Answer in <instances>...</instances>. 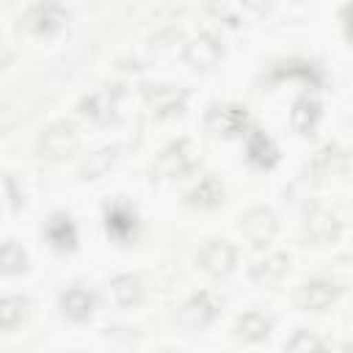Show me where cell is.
Returning a JSON list of instances; mask_svg holds the SVG:
<instances>
[{
	"label": "cell",
	"mask_w": 353,
	"mask_h": 353,
	"mask_svg": "<svg viewBox=\"0 0 353 353\" xmlns=\"http://www.w3.org/2000/svg\"><path fill=\"white\" fill-rule=\"evenodd\" d=\"M102 226L116 245H132L141 234V215L124 196H116L102 204Z\"/></svg>",
	"instance_id": "cell-1"
},
{
	"label": "cell",
	"mask_w": 353,
	"mask_h": 353,
	"mask_svg": "<svg viewBox=\"0 0 353 353\" xmlns=\"http://www.w3.org/2000/svg\"><path fill=\"white\" fill-rule=\"evenodd\" d=\"M196 165H199V152H196L193 141L190 138H176L157 154L152 174L157 179H179V176H188Z\"/></svg>",
	"instance_id": "cell-2"
},
{
	"label": "cell",
	"mask_w": 353,
	"mask_h": 353,
	"mask_svg": "<svg viewBox=\"0 0 353 353\" xmlns=\"http://www.w3.org/2000/svg\"><path fill=\"white\" fill-rule=\"evenodd\" d=\"M218 314H221V301L210 290H199L179 306L176 320L185 331H204L215 323Z\"/></svg>",
	"instance_id": "cell-3"
},
{
	"label": "cell",
	"mask_w": 353,
	"mask_h": 353,
	"mask_svg": "<svg viewBox=\"0 0 353 353\" xmlns=\"http://www.w3.org/2000/svg\"><path fill=\"white\" fill-rule=\"evenodd\" d=\"M41 234H44L47 245H50L55 254H74L77 245H80L77 223H74V218H72L66 210L50 212L47 221H44V226H41Z\"/></svg>",
	"instance_id": "cell-4"
},
{
	"label": "cell",
	"mask_w": 353,
	"mask_h": 353,
	"mask_svg": "<svg viewBox=\"0 0 353 353\" xmlns=\"http://www.w3.org/2000/svg\"><path fill=\"white\" fill-rule=\"evenodd\" d=\"M77 141H80L77 127L66 119H58L41 130V135L36 141V152L41 157H61V154H69L77 146Z\"/></svg>",
	"instance_id": "cell-5"
},
{
	"label": "cell",
	"mask_w": 353,
	"mask_h": 353,
	"mask_svg": "<svg viewBox=\"0 0 353 353\" xmlns=\"http://www.w3.org/2000/svg\"><path fill=\"white\" fill-rule=\"evenodd\" d=\"M237 259H240V254L229 240H207L204 248L199 251L201 270L215 276V279H226L229 273H234Z\"/></svg>",
	"instance_id": "cell-6"
},
{
	"label": "cell",
	"mask_w": 353,
	"mask_h": 353,
	"mask_svg": "<svg viewBox=\"0 0 353 353\" xmlns=\"http://www.w3.org/2000/svg\"><path fill=\"white\" fill-rule=\"evenodd\" d=\"M121 97H124V88H121V85H102V88L85 94V97L80 99L77 110H80L85 119H91V121H97V124H105V121H110L113 113L119 110Z\"/></svg>",
	"instance_id": "cell-7"
},
{
	"label": "cell",
	"mask_w": 353,
	"mask_h": 353,
	"mask_svg": "<svg viewBox=\"0 0 353 353\" xmlns=\"http://www.w3.org/2000/svg\"><path fill=\"white\" fill-rule=\"evenodd\" d=\"M240 232L251 245H268L279 232V218L270 207H251L240 215Z\"/></svg>",
	"instance_id": "cell-8"
},
{
	"label": "cell",
	"mask_w": 353,
	"mask_h": 353,
	"mask_svg": "<svg viewBox=\"0 0 353 353\" xmlns=\"http://www.w3.org/2000/svg\"><path fill=\"white\" fill-rule=\"evenodd\" d=\"M320 119H323V102L314 91H301L292 102V110H290V127L292 132L298 135H314L317 127H320Z\"/></svg>",
	"instance_id": "cell-9"
},
{
	"label": "cell",
	"mask_w": 353,
	"mask_h": 353,
	"mask_svg": "<svg viewBox=\"0 0 353 353\" xmlns=\"http://www.w3.org/2000/svg\"><path fill=\"white\" fill-rule=\"evenodd\" d=\"M245 157L254 168L259 171H273L281 160V152H279V143L273 141L270 132L259 130V127H251L248 135H245Z\"/></svg>",
	"instance_id": "cell-10"
},
{
	"label": "cell",
	"mask_w": 353,
	"mask_h": 353,
	"mask_svg": "<svg viewBox=\"0 0 353 353\" xmlns=\"http://www.w3.org/2000/svg\"><path fill=\"white\" fill-rule=\"evenodd\" d=\"M63 22H66V8L58 3H36L25 14V28L39 39L55 36L63 28Z\"/></svg>",
	"instance_id": "cell-11"
},
{
	"label": "cell",
	"mask_w": 353,
	"mask_h": 353,
	"mask_svg": "<svg viewBox=\"0 0 353 353\" xmlns=\"http://www.w3.org/2000/svg\"><path fill=\"white\" fill-rule=\"evenodd\" d=\"M339 295H342V287L336 281H331V279H312V281H306L298 290L295 303L303 312H325L331 303H336Z\"/></svg>",
	"instance_id": "cell-12"
},
{
	"label": "cell",
	"mask_w": 353,
	"mask_h": 353,
	"mask_svg": "<svg viewBox=\"0 0 353 353\" xmlns=\"http://www.w3.org/2000/svg\"><path fill=\"white\" fill-rule=\"evenodd\" d=\"M221 58H223V44H221V39H218L215 33H210V30L199 33V36L185 47V61H188L196 72H210V69H215V66L221 63Z\"/></svg>",
	"instance_id": "cell-13"
},
{
	"label": "cell",
	"mask_w": 353,
	"mask_h": 353,
	"mask_svg": "<svg viewBox=\"0 0 353 353\" xmlns=\"http://www.w3.org/2000/svg\"><path fill=\"white\" fill-rule=\"evenodd\" d=\"M58 309L69 323H85L97 309V295L88 287L72 284L58 295Z\"/></svg>",
	"instance_id": "cell-14"
},
{
	"label": "cell",
	"mask_w": 353,
	"mask_h": 353,
	"mask_svg": "<svg viewBox=\"0 0 353 353\" xmlns=\"http://www.w3.org/2000/svg\"><path fill=\"white\" fill-rule=\"evenodd\" d=\"M303 232L314 240V243H334L342 232V218L336 210L328 207H312L303 218Z\"/></svg>",
	"instance_id": "cell-15"
},
{
	"label": "cell",
	"mask_w": 353,
	"mask_h": 353,
	"mask_svg": "<svg viewBox=\"0 0 353 353\" xmlns=\"http://www.w3.org/2000/svg\"><path fill=\"white\" fill-rule=\"evenodd\" d=\"M284 80H301L306 85V91H317L325 83V74H323V66H317V63L287 61V63H279L270 72V83H284Z\"/></svg>",
	"instance_id": "cell-16"
},
{
	"label": "cell",
	"mask_w": 353,
	"mask_h": 353,
	"mask_svg": "<svg viewBox=\"0 0 353 353\" xmlns=\"http://www.w3.org/2000/svg\"><path fill=\"white\" fill-rule=\"evenodd\" d=\"M226 199V188L215 174H204L188 193H185V204L196 207V210H215L218 204H223Z\"/></svg>",
	"instance_id": "cell-17"
},
{
	"label": "cell",
	"mask_w": 353,
	"mask_h": 353,
	"mask_svg": "<svg viewBox=\"0 0 353 353\" xmlns=\"http://www.w3.org/2000/svg\"><path fill=\"white\" fill-rule=\"evenodd\" d=\"M143 97H146V105L152 110H157L160 116H168V113H179L185 108L188 88H182V85H146Z\"/></svg>",
	"instance_id": "cell-18"
},
{
	"label": "cell",
	"mask_w": 353,
	"mask_h": 353,
	"mask_svg": "<svg viewBox=\"0 0 353 353\" xmlns=\"http://www.w3.org/2000/svg\"><path fill=\"white\" fill-rule=\"evenodd\" d=\"M290 270V256L287 254H268L262 259H256L248 270L251 281L256 287H276Z\"/></svg>",
	"instance_id": "cell-19"
},
{
	"label": "cell",
	"mask_w": 353,
	"mask_h": 353,
	"mask_svg": "<svg viewBox=\"0 0 353 353\" xmlns=\"http://www.w3.org/2000/svg\"><path fill=\"white\" fill-rule=\"evenodd\" d=\"M215 130L223 138H243L251 130V113L243 105H226L215 113Z\"/></svg>",
	"instance_id": "cell-20"
},
{
	"label": "cell",
	"mask_w": 353,
	"mask_h": 353,
	"mask_svg": "<svg viewBox=\"0 0 353 353\" xmlns=\"http://www.w3.org/2000/svg\"><path fill=\"white\" fill-rule=\"evenodd\" d=\"M345 168H347V154H345V149H339V146H323V149L312 157V163H309V171H312L314 179L339 176V174H345Z\"/></svg>",
	"instance_id": "cell-21"
},
{
	"label": "cell",
	"mask_w": 353,
	"mask_h": 353,
	"mask_svg": "<svg viewBox=\"0 0 353 353\" xmlns=\"http://www.w3.org/2000/svg\"><path fill=\"white\" fill-rule=\"evenodd\" d=\"M234 339L237 342H245V345H256V342H265L268 334H270V320L262 314V312H243L237 320H234Z\"/></svg>",
	"instance_id": "cell-22"
},
{
	"label": "cell",
	"mask_w": 353,
	"mask_h": 353,
	"mask_svg": "<svg viewBox=\"0 0 353 353\" xmlns=\"http://www.w3.org/2000/svg\"><path fill=\"white\" fill-rule=\"evenodd\" d=\"M110 295H113V303L119 309H132L141 303L143 298V287H141V279L132 276V273H121L110 281Z\"/></svg>",
	"instance_id": "cell-23"
},
{
	"label": "cell",
	"mask_w": 353,
	"mask_h": 353,
	"mask_svg": "<svg viewBox=\"0 0 353 353\" xmlns=\"http://www.w3.org/2000/svg\"><path fill=\"white\" fill-rule=\"evenodd\" d=\"M28 270V251L19 240L0 243V276H19Z\"/></svg>",
	"instance_id": "cell-24"
},
{
	"label": "cell",
	"mask_w": 353,
	"mask_h": 353,
	"mask_svg": "<svg viewBox=\"0 0 353 353\" xmlns=\"http://www.w3.org/2000/svg\"><path fill=\"white\" fill-rule=\"evenodd\" d=\"M119 157V146H102L94 154H88V160L80 165V179H99L110 171V165Z\"/></svg>",
	"instance_id": "cell-25"
},
{
	"label": "cell",
	"mask_w": 353,
	"mask_h": 353,
	"mask_svg": "<svg viewBox=\"0 0 353 353\" xmlns=\"http://www.w3.org/2000/svg\"><path fill=\"white\" fill-rule=\"evenodd\" d=\"M28 298L25 295H6L0 298V331H14L25 314H28Z\"/></svg>",
	"instance_id": "cell-26"
},
{
	"label": "cell",
	"mask_w": 353,
	"mask_h": 353,
	"mask_svg": "<svg viewBox=\"0 0 353 353\" xmlns=\"http://www.w3.org/2000/svg\"><path fill=\"white\" fill-rule=\"evenodd\" d=\"M284 353H325V342L323 336H317L309 328H298L292 331V336L284 345Z\"/></svg>",
	"instance_id": "cell-27"
}]
</instances>
